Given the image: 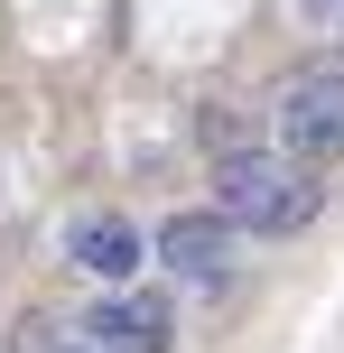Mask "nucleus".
<instances>
[{"instance_id":"nucleus-2","label":"nucleus","mask_w":344,"mask_h":353,"mask_svg":"<svg viewBox=\"0 0 344 353\" xmlns=\"http://www.w3.org/2000/svg\"><path fill=\"white\" fill-rule=\"evenodd\" d=\"M279 159H298V168L344 159V74H298L279 93Z\"/></svg>"},{"instance_id":"nucleus-3","label":"nucleus","mask_w":344,"mask_h":353,"mask_svg":"<svg viewBox=\"0 0 344 353\" xmlns=\"http://www.w3.org/2000/svg\"><path fill=\"white\" fill-rule=\"evenodd\" d=\"M74 344L84 353H168L177 316H168V298H112L93 316H74Z\"/></svg>"},{"instance_id":"nucleus-1","label":"nucleus","mask_w":344,"mask_h":353,"mask_svg":"<svg viewBox=\"0 0 344 353\" xmlns=\"http://www.w3.org/2000/svg\"><path fill=\"white\" fill-rule=\"evenodd\" d=\"M214 214L233 232H298L316 214V186L298 159H270V149H233L214 159Z\"/></svg>"},{"instance_id":"nucleus-7","label":"nucleus","mask_w":344,"mask_h":353,"mask_svg":"<svg viewBox=\"0 0 344 353\" xmlns=\"http://www.w3.org/2000/svg\"><path fill=\"white\" fill-rule=\"evenodd\" d=\"M19 353H84V344H74V335H65V344H56V335H47V325H37V335H28V344H19Z\"/></svg>"},{"instance_id":"nucleus-6","label":"nucleus","mask_w":344,"mask_h":353,"mask_svg":"<svg viewBox=\"0 0 344 353\" xmlns=\"http://www.w3.org/2000/svg\"><path fill=\"white\" fill-rule=\"evenodd\" d=\"M298 10H307V19H326V28L344 37V0H298Z\"/></svg>"},{"instance_id":"nucleus-4","label":"nucleus","mask_w":344,"mask_h":353,"mask_svg":"<svg viewBox=\"0 0 344 353\" xmlns=\"http://www.w3.org/2000/svg\"><path fill=\"white\" fill-rule=\"evenodd\" d=\"M159 251L168 270H177V279H196V288H214L223 270H233V223H223V214H168L159 223Z\"/></svg>"},{"instance_id":"nucleus-5","label":"nucleus","mask_w":344,"mask_h":353,"mask_svg":"<svg viewBox=\"0 0 344 353\" xmlns=\"http://www.w3.org/2000/svg\"><path fill=\"white\" fill-rule=\"evenodd\" d=\"M65 261L93 270V279H130V270H140V232H130L121 214H74L65 223Z\"/></svg>"}]
</instances>
